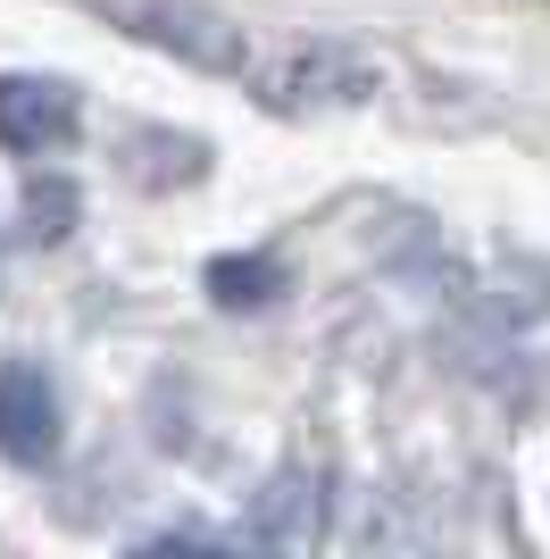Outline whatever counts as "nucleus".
I'll return each mask as SVG.
<instances>
[{
  "instance_id": "f257e3e1",
  "label": "nucleus",
  "mask_w": 550,
  "mask_h": 559,
  "mask_svg": "<svg viewBox=\"0 0 550 559\" xmlns=\"http://www.w3.org/2000/svg\"><path fill=\"white\" fill-rule=\"evenodd\" d=\"M100 17H117L134 43L167 50L201 75H259V50L234 17H217L208 0H100Z\"/></svg>"
},
{
  "instance_id": "f03ea898",
  "label": "nucleus",
  "mask_w": 550,
  "mask_h": 559,
  "mask_svg": "<svg viewBox=\"0 0 550 559\" xmlns=\"http://www.w3.org/2000/svg\"><path fill=\"white\" fill-rule=\"evenodd\" d=\"M84 126V100L59 75H0V151L9 159H59Z\"/></svg>"
},
{
  "instance_id": "7ed1b4c3",
  "label": "nucleus",
  "mask_w": 550,
  "mask_h": 559,
  "mask_svg": "<svg viewBox=\"0 0 550 559\" xmlns=\"http://www.w3.org/2000/svg\"><path fill=\"white\" fill-rule=\"evenodd\" d=\"M0 451L25 467H43L59 451V393H50L43 368H0Z\"/></svg>"
},
{
  "instance_id": "20e7f679",
  "label": "nucleus",
  "mask_w": 550,
  "mask_h": 559,
  "mask_svg": "<svg viewBox=\"0 0 550 559\" xmlns=\"http://www.w3.org/2000/svg\"><path fill=\"white\" fill-rule=\"evenodd\" d=\"M318 476H309V467H284V476H275L267 492H259V518H251V535L259 543H275V551H300V543L318 535Z\"/></svg>"
}]
</instances>
